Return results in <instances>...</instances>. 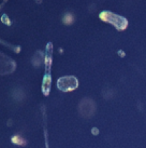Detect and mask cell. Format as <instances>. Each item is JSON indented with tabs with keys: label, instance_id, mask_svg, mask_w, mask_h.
I'll return each instance as SVG.
<instances>
[{
	"label": "cell",
	"instance_id": "cell-1",
	"mask_svg": "<svg viewBox=\"0 0 146 148\" xmlns=\"http://www.w3.org/2000/svg\"><path fill=\"white\" fill-rule=\"evenodd\" d=\"M57 86L62 91H71L77 86V81L74 77H64L58 80Z\"/></svg>",
	"mask_w": 146,
	"mask_h": 148
},
{
	"label": "cell",
	"instance_id": "cell-2",
	"mask_svg": "<svg viewBox=\"0 0 146 148\" xmlns=\"http://www.w3.org/2000/svg\"><path fill=\"white\" fill-rule=\"evenodd\" d=\"M12 140H13V143H15V144H17V145L25 144V140H23L22 137H20V136H14L12 138Z\"/></svg>",
	"mask_w": 146,
	"mask_h": 148
}]
</instances>
